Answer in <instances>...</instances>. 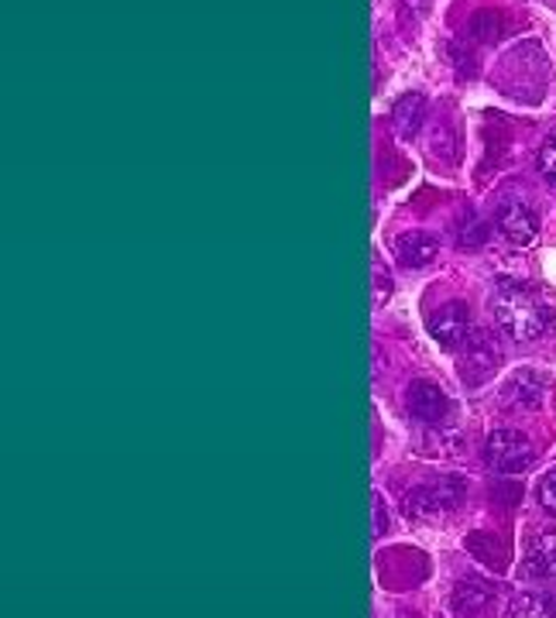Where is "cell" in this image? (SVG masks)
I'll return each mask as SVG.
<instances>
[{
    "mask_svg": "<svg viewBox=\"0 0 556 618\" xmlns=\"http://www.w3.org/2000/svg\"><path fill=\"white\" fill-rule=\"evenodd\" d=\"M505 241H512V245H532L536 241V234H540V221H536V213H532L525 203L519 200H508L501 210H498V224Z\"/></svg>",
    "mask_w": 556,
    "mask_h": 618,
    "instance_id": "cell-8",
    "label": "cell"
},
{
    "mask_svg": "<svg viewBox=\"0 0 556 618\" xmlns=\"http://www.w3.org/2000/svg\"><path fill=\"white\" fill-rule=\"evenodd\" d=\"M505 618H556L553 615V605L546 598H540V594H512L505 605Z\"/></svg>",
    "mask_w": 556,
    "mask_h": 618,
    "instance_id": "cell-13",
    "label": "cell"
},
{
    "mask_svg": "<svg viewBox=\"0 0 556 618\" xmlns=\"http://www.w3.org/2000/svg\"><path fill=\"white\" fill-rule=\"evenodd\" d=\"M488 602H492V587H488V584L463 581V584L454 591V608H457L460 615H468V618L481 615L484 605H488Z\"/></svg>",
    "mask_w": 556,
    "mask_h": 618,
    "instance_id": "cell-12",
    "label": "cell"
},
{
    "mask_svg": "<svg viewBox=\"0 0 556 618\" xmlns=\"http://www.w3.org/2000/svg\"><path fill=\"white\" fill-rule=\"evenodd\" d=\"M406 402H409V413L420 419V423H444L450 416V399L447 392L439 389L436 382H430V378H415V382L409 385L406 392Z\"/></svg>",
    "mask_w": 556,
    "mask_h": 618,
    "instance_id": "cell-4",
    "label": "cell"
},
{
    "mask_svg": "<svg viewBox=\"0 0 556 618\" xmlns=\"http://www.w3.org/2000/svg\"><path fill=\"white\" fill-rule=\"evenodd\" d=\"M495 323L505 337H512L516 344H529L540 341L553 326V309L532 293H525L522 285L501 282V296L495 299Z\"/></svg>",
    "mask_w": 556,
    "mask_h": 618,
    "instance_id": "cell-1",
    "label": "cell"
},
{
    "mask_svg": "<svg viewBox=\"0 0 556 618\" xmlns=\"http://www.w3.org/2000/svg\"><path fill=\"white\" fill-rule=\"evenodd\" d=\"M488 224H481V221H474L471 227H463L460 230V245H484V241H488Z\"/></svg>",
    "mask_w": 556,
    "mask_h": 618,
    "instance_id": "cell-16",
    "label": "cell"
},
{
    "mask_svg": "<svg viewBox=\"0 0 556 618\" xmlns=\"http://www.w3.org/2000/svg\"><path fill=\"white\" fill-rule=\"evenodd\" d=\"M463 498V488L457 482H439V485H423L409 491V512L415 519H436L444 509H457Z\"/></svg>",
    "mask_w": 556,
    "mask_h": 618,
    "instance_id": "cell-5",
    "label": "cell"
},
{
    "mask_svg": "<svg viewBox=\"0 0 556 618\" xmlns=\"http://www.w3.org/2000/svg\"><path fill=\"white\" fill-rule=\"evenodd\" d=\"M460 350H463V378H468L471 385L492 378L501 365V344L488 330H471L468 341L460 344Z\"/></svg>",
    "mask_w": 556,
    "mask_h": 618,
    "instance_id": "cell-3",
    "label": "cell"
},
{
    "mask_svg": "<svg viewBox=\"0 0 556 618\" xmlns=\"http://www.w3.org/2000/svg\"><path fill=\"white\" fill-rule=\"evenodd\" d=\"M525 570L532 578H556V533H540L529 539Z\"/></svg>",
    "mask_w": 556,
    "mask_h": 618,
    "instance_id": "cell-10",
    "label": "cell"
},
{
    "mask_svg": "<svg viewBox=\"0 0 556 618\" xmlns=\"http://www.w3.org/2000/svg\"><path fill=\"white\" fill-rule=\"evenodd\" d=\"M484 457H488V464L501 474H519L532 464L536 450H532V443L522 430L501 426V430H492L488 440H484Z\"/></svg>",
    "mask_w": 556,
    "mask_h": 618,
    "instance_id": "cell-2",
    "label": "cell"
},
{
    "mask_svg": "<svg viewBox=\"0 0 556 618\" xmlns=\"http://www.w3.org/2000/svg\"><path fill=\"white\" fill-rule=\"evenodd\" d=\"M536 173L543 182L556 186V134H549L543 145H540V155H536Z\"/></svg>",
    "mask_w": 556,
    "mask_h": 618,
    "instance_id": "cell-14",
    "label": "cell"
},
{
    "mask_svg": "<svg viewBox=\"0 0 556 618\" xmlns=\"http://www.w3.org/2000/svg\"><path fill=\"white\" fill-rule=\"evenodd\" d=\"M546 389H549V378L532 371V368H519L512 371V378L501 385V399L508 406H519V409H536L540 402L546 399Z\"/></svg>",
    "mask_w": 556,
    "mask_h": 618,
    "instance_id": "cell-7",
    "label": "cell"
},
{
    "mask_svg": "<svg viewBox=\"0 0 556 618\" xmlns=\"http://www.w3.org/2000/svg\"><path fill=\"white\" fill-rule=\"evenodd\" d=\"M371 519H375V536H382L388 530V515H385V502L375 495V506H371Z\"/></svg>",
    "mask_w": 556,
    "mask_h": 618,
    "instance_id": "cell-17",
    "label": "cell"
},
{
    "mask_svg": "<svg viewBox=\"0 0 556 618\" xmlns=\"http://www.w3.org/2000/svg\"><path fill=\"white\" fill-rule=\"evenodd\" d=\"M436 254H439V241L433 234L409 230V234L396 237V258L406 269H423V265H430V261H436Z\"/></svg>",
    "mask_w": 556,
    "mask_h": 618,
    "instance_id": "cell-9",
    "label": "cell"
},
{
    "mask_svg": "<svg viewBox=\"0 0 556 618\" xmlns=\"http://www.w3.org/2000/svg\"><path fill=\"white\" fill-rule=\"evenodd\" d=\"M430 330H433V337L444 344V347H460L463 341H468V334H471L468 306L457 299V302H444L439 309H433Z\"/></svg>",
    "mask_w": 556,
    "mask_h": 618,
    "instance_id": "cell-6",
    "label": "cell"
},
{
    "mask_svg": "<svg viewBox=\"0 0 556 618\" xmlns=\"http://www.w3.org/2000/svg\"><path fill=\"white\" fill-rule=\"evenodd\" d=\"M391 117H396V131L402 138H412L426 117V100L420 97V93H406V97L396 104V110H391Z\"/></svg>",
    "mask_w": 556,
    "mask_h": 618,
    "instance_id": "cell-11",
    "label": "cell"
},
{
    "mask_svg": "<svg viewBox=\"0 0 556 618\" xmlns=\"http://www.w3.org/2000/svg\"><path fill=\"white\" fill-rule=\"evenodd\" d=\"M536 498H540V509L556 519V467L549 474H543V482L536 488Z\"/></svg>",
    "mask_w": 556,
    "mask_h": 618,
    "instance_id": "cell-15",
    "label": "cell"
}]
</instances>
